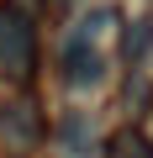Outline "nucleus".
Wrapping results in <instances>:
<instances>
[{
  "label": "nucleus",
  "mask_w": 153,
  "mask_h": 158,
  "mask_svg": "<svg viewBox=\"0 0 153 158\" xmlns=\"http://www.w3.org/2000/svg\"><path fill=\"white\" fill-rule=\"evenodd\" d=\"M32 69H37V27L16 0H6L0 6V74L27 85Z\"/></svg>",
  "instance_id": "obj_1"
},
{
  "label": "nucleus",
  "mask_w": 153,
  "mask_h": 158,
  "mask_svg": "<svg viewBox=\"0 0 153 158\" xmlns=\"http://www.w3.org/2000/svg\"><path fill=\"white\" fill-rule=\"evenodd\" d=\"M0 132H6L11 142H37L42 137V116L32 100H6L0 106Z\"/></svg>",
  "instance_id": "obj_3"
},
{
  "label": "nucleus",
  "mask_w": 153,
  "mask_h": 158,
  "mask_svg": "<svg viewBox=\"0 0 153 158\" xmlns=\"http://www.w3.org/2000/svg\"><path fill=\"white\" fill-rule=\"evenodd\" d=\"M106 158H153V142H148L137 127H121V132H111Z\"/></svg>",
  "instance_id": "obj_4"
},
{
  "label": "nucleus",
  "mask_w": 153,
  "mask_h": 158,
  "mask_svg": "<svg viewBox=\"0 0 153 158\" xmlns=\"http://www.w3.org/2000/svg\"><path fill=\"white\" fill-rule=\"evenodd\" d=\"M148 42H153V21H132L121 48H127V58H142V53H148Z\"/></svg>",
  "instance_id": "obj_5"
},
{
  "label": "nucleus",
  "mask_w": 153,
  "mask_h": 158,
  "mask_svg": "<svg viewBox=\"0 0 153 158\" xmlns=\"http://www.w3.org/2000/svg\"><path fill=\"white\" fill-rule=\"evenodd\" d=\"M100 21H111V11L85 16L79 32L63 42V79H69L74 90H90V85H100V79H106V58L95 53V32H100Z\"/></svg>",
  "instance_id": "obj_2"
}]
</instances>
